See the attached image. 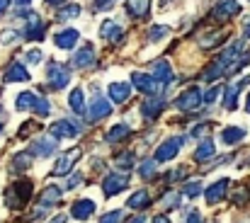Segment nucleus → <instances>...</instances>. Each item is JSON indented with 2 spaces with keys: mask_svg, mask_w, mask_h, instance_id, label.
Returning <instances> with one entry per match:
<instances>
[{
  "mask_svg": "<svg viewBox=\"0 0 250 223\" xmlns=\"http://www.w3.org/2000/svg\"><path fill=\"white\" fill-rule=\"evenodd\" d=\"M114 165H117L119 170L129 172V170L134 167V153H131V150H124V153H119V155L114 158Z\"/></svg>",
  "mask_w": 250,
  "mask_h": 223,
  "instance_id": "obj_32",
  "label": "nucleus"
},
{
  "mask_svg": "<svg viewBox=\"0 0 250 223\" xmlns=\"http://www.w3.org/2000/svg\"><path fill=\"white\" fill-rule=\"evenodd\" d=\"M49 223H68V216H66V214H56Z\"/></svg>",
  "mask_w": 250,
  "mask_h": 223,
  "instance_id": "obj_50",
  "label": "nucleus"
},
{
  "mask_svg": "<svg viewBox=\"0 0 250 223\" xmlns=\"http://www.w3.org/2000/svg\"><path fill=\"white\" fill-rule=\"evenodd\" d=\"M167 199H163V204L166 206H170V209H177L180 206V194H175V192H170V194H166Z\"/></svg>",
  "mask_w": 250,
  "mask_h": 223,
  "instance_id": "obj_46",
  "label": "nucleus"
},
{
  "mask_svg": "<svg viewBox=\"0 0 250 223\" xmlns=\"http://www.w3.org/2000/svg\"><path fill=\"white\" fill-rule=\"evenodd\" d=\"M167 32H170V29H167V27H161V24H158V27H151L148 39H151V41H158V39H163V37H166Z\"/></svg>",
  "mask_w": 250,
  "mask_h": 223,
  "instance_id": "obj_39",
  "label": "nucleus"
},
{
  "mask_svg": "<svg viewBox=\"0 0 250 223\" xmlns=\"http://www.w3.org/2000/svg\"><path fill=\"white\" fill-rule=\"evenodd\" d=\"M156 165H158V162L148 158V160H146V162H144V165L139 167V172H141V177H144V180H151V177L156 175Z\"/></svg>",
  "mask_w": 250,
  "mask_h": 223,
  "instance_id": "obj_37",
  "label": "nucleus"
},
{
  "mask_svg": "<svg viewBox=\"0 0 250 223\" xmlns=\"http://www.w3.org/2000/svg\"><path fill=\"white\" fill-rule=\"evenodd\" d=\"M32 0H15V5H20V7H27Z\"/></svg>",
  "mask_w": 250,
  "mask_h": 223,
  "instance_id": "obj_56",
  "label": "nucleus"
},
{
  "mask_svg": "<svg viewBox=\"0 0 250 223\" xmlns=\"http://www.w3.org/2000/svg\"><path fill=\"white\" fill-rule=\"evenodd\" d=\"M229 187H231V180H229V177H221V180H216L214 184H209V187L204 189V199H207V204L214 206V204L224 202V199L229 197Z\"/></svg>",
  "mask_w": 250,
  "mask_h": 223,
  "instance_id": "obj_4",
  "label": "nucleus"
},
{
  "mask_svg": "<svg viewBox=\"0 0 250 223\" xmlns=\"http://www.w3.org/2000/svg\"><path fill=\"white\" fill-rule=\"evenodd\" d=\"M238 12H241L238 0H219L216 7H214V15H216L219 20H224V17H233V15H238Z\"/></svg>",
  "mask_w": 250,
  "mask_h": 223,
  "instance_id": "obj_21",
  "label": "nucleus"
},
{
  "mask_svg": "<svg viewBox=\"0 0 250 223\" xmlns=\"http://www.w3.org/2000/svg\"><path fill=\"white\" fill-rule=\"evenodd\" d=\"M32 112H34L37 117H49V112H51V104H49V100H44V97L34 95V102H32Z\"/></svg>",
  "mask_w": 250,
  "mask_h": 223,
  "instance_id": "obj_31",
  "label": "nucleus"
},
{
  "mask_svg": "<svg viewBox=\"0 0 250 223\" xmlns=\"http://www.w3.org/2000/svg\"><path fill=\"white\" fill-rule=\"evenodd\" d=\"M95 63V49H92V44H85L81 51H76L73 54V59H71V66L76 68V71H83V68H90Z\"/></svg>",
  "mask_w": 250,
  "mask_h": 223,
  "instance_id": "obj_12",
  "label": "nucleus"
},
{
  "mask_svg": "<svg viewBox=\"0 0 250 223\" xmlns=\"http://www.w3.org/2000/svg\"><path fill=\"white\" fill-rule=\"evenodd\" d=\"M59 148V141L56 139H37L34 143H32V148L29 153L34 155V158H51L54 153Z\"/></svg>",
  "mask_w": 250,
  "mask_h": 223,
  "instance_id": "obj_13",
  "label": "nucleus"
},
{
  "mask_svg": "<svg viewBox=\"0 0 250 223\" xmlns=\"http://www.w3.org/2000/svg\"><path fill=\"white\" fill-rule=\"evenodd\" d=\"M61 194H63V189L61 187H56V184H49L42 194H39V204L46 209V206H54V204H59L61 202Z\"/></svg>",
  "mask_w": 250,
  "mask_h": 223,
  "instance_id": "obj_22",
  "label": "nucleus"
},
{
  "mask_svg": "<svg viewBox=\"0 0 250 223\" xmlns=\"http://www.w3.org/2000/svg\"><path fill=\"white\" fill-rule=\"evenodd\" d=\"M166 109V102L161 100V97H153V100H144V104H141V117L146 119V122H153L161 112Z\"/></svg>",
  "mask_w": 250,
  "mask_h": 223,
  "instance_id": "obj_19",
  "label": "nucleus"
},
{
  "mask_svg": "<svg viewBox=\"0 0 250 223\" xmlns=\"http://www.w3.org/2000/svg\"><path fill=\"white\" fill-rule=\"evenodd\" d=\"M148 204H151V194H148L146 189H139V192H134V194L126 199V206L134 209V211H141V209H146Z\"/></svg>",
  "mask_w": 250,
  "mask_h": 223,
  "instance_id": "obj_26",
  "label": "nucleus"
},
{
  "mask_svg": "<svg viewBox=\"0 0 250 223\" xmlns=\"http://www.w3.org/2000/svg\"><path fill=\"white\" fill-rule=\"evenodd\" d=\"M246 112H250V92H248V100H246Z\"/></svg>",
  "mask_w": 250,
  "mask_h": 223,
  "instance_id": "obj_57",
  "label": "nucleus"
},
{
  "mask_svg": "<svg viewBox=\"0 0 250 223\" xmlns=\"http://www.w3.org/2000/svg\"><path fill=\"white\" fill-rule=\"evenodd\" d=\"M37 129V122H27L22 129H20V134H17V139H27V134H32Z\"/></svg>",
  "mask_w": 250,
  "mask_h": 223,
  "instance_id": "obj_47",
  "label": "nucleus"
},
{
  "mask_svg": "<svg viewBox=\"0 0 250 223\" xmlns=\"http://www.w3.org/2000/svg\"><path fill=\"white\" fill-rule=\"evenodd\" d=\"M100 223H122V211L117 209V211H109V214H104Z\"/></svg>",
  "mask_w": 250,
  "mask_h": 223,
  "instance_id": "obj_40",
  "label": "nucleus"
},
{
  "mask_svg": "<svg viewBox=\"0 0 250 223\" xmlns=\"http://www.w3.org/2000/svg\"><path fill=\"white\" fill-rule=\"evenodd\" d=\"M148 10H151V0H129V2H126V12H129L131 17H136V20L146 17Z\"/></svg>",
  "mask_w": 250,
  "mask_h": 223,
  "instance_id": "obj_27",
  "label": "nucleus"
},
{
  "mask_svg": "<svg viewBox=\"0 0 250 223\" xmlns=\"http://www.w3.org/2000/svg\"><path fill=\"white\" fill-rule=\"evenodd\" d=\"M131 87L141 90L144 95H153V92L158 90V85H156V80L151 78V73H139V71L131 73Z\"/></svg>",
  "mask_w": 250,
  "mask_h": 223,
  "instance_id": "obj_14",
  "label": "nucleus"
},
{
  "mask_svg": "<svg viewBox=\"0 0 250 223\" xmlns=\"http://www.w3.org/2000/svg\"><path fill=\"white\" fill-rule=\"evenodd\" d=\"M71 82V71L61 63H49V87L56 92V90H63L66 85Z\"/></svg>",
  "mask_w": 250,
  "mask_h": 223,
  "instance_id": "obj_6",
  "label": "nucleus"
},
{
  "mask_svg": "<svg viewBox=\"0 0 250 223\" xmlns=\"http://www.w3.org/2000/svg\"><path fill=\"white\" fill-rule=\"evenodd\" d=\"M81 184H83V175H81V172H76V175H71V177H68L66 189H76V187H81Z\"/></svg>",
  "mask_w": 250,
  "mask_h": 223,
  "instance_id": "obj_44",
  "label": "nucleus"
},
{
  "mask_svg": "<svg viewBox=\"0 0 250 223\" xmlns=\"http://www.w3.org/2000/svg\"><path fill=\"white\" fill-rule=\"evenodd\" d=\"M131 136V126L129 124H114L109 131H107V141L109 143H122Z\"/></svg>",
  "mask_w": 250,
  "mask_h": 223,
  "instance_id": "obj_25",
  "label": "nucleus"
},
{
  "mask_svg": "<svg viewBox=\"0 0 250 223\" xmlns=\"http://www.w3.org/2000/svg\"><path fill=\"white\" fill-rule=\"evenodd\" d=\"M243 34H246V37L250 39V17L246 20V22H243Z\"/></svg>",
  "mask_w": 250,
  "mask_h": 223,
  "instance_id": "obj_53",
  "label": "nucleus"
},
{
  "mask_svg": "<svg viewBox=\"0 0 250 223\" xmlns=\"http://www.w3.org/2000/svg\"><path fill=\"white\" fill-rule=\"evenodd\" d=\"M126 187H129L126 172H107V177L102 180V192H104V197H114V194L124 192Z\"/></svg>",
  "mask_w": 250,
  "mask_h": 223,
  "instance_id": "obj_2",
  "label": "nucleus"
},
{
  "mask_svg": "<svg viewBox=\"0 0 250 223\" xmlns=\"http://www.w3.org/2000/svg\"><path fill=\"white\" fill-rule=\"evenodd\" d=\"M243 167H250V160H246V162H243Z\"/></svg>",
  "mask_w": 250,
  "mask_h": 223,
  "instance_id": "obj_58",
  "label": "nucleus"
},
{
  "mask_svg": "<svg viewBox=\"0 0 250 223\" xmlns=\"http://www.w3.org/2000/svg\"><path fill=\"white\" fill-rule=\"evenodd\" d=\"M109 114H112V102L104 100V97H95L92 104H90V112H87L90 122H100V119H104Z\"/></svg>",
  "mask_w": 250,
  "mask_h": 223,
  "instance_id": "obj_15",
  "label": "nucleus"
},
{
  "mask_svg": "<svg viewBox=\"0 0 250 223\" xmlns=\"http://www.w3.org/2000/svg\"><path fill=\"white\" fill-rule=\"evenodd\" d=\"M248 82H250V78H243V80L231 82V85L226 87V92H224V107H226L229 112L236 109V104H238V95H241V90H243Z\"/></svg>",
  "mask_w": 250,
  "mask_h": 223,
  "instance_id": "obj_11",
  "label": "nucleus"
},
{
  "mask_svg": "<svg viewBox=\"0 0 250 223\" xmlns=\"http://www.w3.org/2000/svg\"><path fill=\"white\" fill-rule=\"evenodd\" d=\"M95 202L92 199H78V202H73V206H71V216L73 219H78V221H87L92 214H95Z\"/></svg>",
  "mask_w": 250,
  "mask_h": 223,
  "instance_id": "obj_16",
  "label": "nucleus"
},
{
  "mask_svg": "<svg viewBox=\"0 0 250 223\" xmlns=\"http://www.w3.org/2000/svg\"><path fill=\"white\" fill-rule=\"evenodd\" d=\"M32 102H34V92H20L17 102H15V109L17 112H27V109H32Z\"/></svg>",
  "mask_w": 250,
  "mask_h": 223,
  "instance_id": "obj_35",
  "label": "nucleus"
},
{
  "mask_svg": "<svg viewBox=\"0 0 250 223\" xmlns=\"http://www.w3.org/2000/svg\"><path fill=\"white\" fill-rule=\"evenodd\" d=\"M216 155V148H214V141L209 139V141H202V146L194 150V162H199V165H204V162H209L211 158Z\"/></svg>",
  "mask_w": 250,
  "mask_h": 223,
  "instance_id": "obj_24",
  "label": "nucleus"
},
{
  "mask_svg": "<svg viewBox=\"0 0 250 223\" xmlns=\"http://www.w3.org/2000/svg\"><path fill=\"white\" fill-rule=\"evenodd\" d=\"M0 39H2L5 44H12V41H17V39H20V34H17V32H12V29H7V32H2V34H0Z\"/></svg>",
  "mask_w": 250,
  "mask_h": 223,
  "instance_id": "obj_48",
  "label": "nucleus"
},
{
  "mask_svg": "<svg viewBox=\"0 0 250 223\" xmlns=\"http://www.w3.org/2000/svg\"><path fill=\"white\" fill-rule=\"evenodd\" d=\"M243 139H246V131H243L241 126H229V129L221 131V141H224L226 146H236V143H241Z\"/></svg>",
  "mask_w": 250,
  "mask_h": 223,
  "instance_id": "obj_28",
  "label": "nucleus"
},
{
  "mask_svg": "<svg viewBox=\"0 0 250 223\" xmlns=\"http://www.w3.org/2000/svg\"><path fill=\"white\" fill-rule=\"evenodd\" d=\"M49 131H51V139L61 141V139H76L81 134V126L73 119H59L49 126Z\"/></svg>",
  "mask_w": 250,
  "mask_h": 223,
  "instance_id": "obj_3",
  "label": "nucleus"
},
{
  "mask_svg": "<svg viewBox=\"0 0 250 223\" xmlns=\"http://www.w3.org/2000/svg\"><path fill=\"white\" fill-rule=\"evenodd\" d=\"M24 59H27V63H34L37 66V63H42V51L39 49H32V51L24 54Z\"/></svg>",
  "mask_w": 250,
  "mask_h": 223,
  "instance_id": "obj_43",
  "label": "nucleus"
},
{
  "mask_svg": "<svg viewBox=\"0 0 250 223\" xmlns=\"http://www.w3.org/2000/svg\"><path fill=\"white\" fill-rule=\"evenodd\" d=\"M129 223H146V216H134Z\"/></svg>",
  "mask_w": 250,
  "mask_h": 223,
  "instance_id": "obj_55",
  "label": "nucleus"
},
{
  "mask_svg": "<svg viewBox=\"0 0 250 223\" xmlns=\"http://www.w3.org/2000/svg\"><path fill=\"white\" fill-rule=\"evenodd\" d=\"M2 78H5V82H27V80H29V73H27V68H24L22 63L15 61V63L7 66V71H5Z\"/></svg>",
  "mask_w": 250,
  "mask_h": 223,
  "instance_id": "obj_20",
  "label": "nucleus"
},
{
  "mask_svg": "<svg viewBox=\"0 0 250 223\" xmlns=\"http://www.w3.org/2000/svg\"><path fill=\"white\" fill-rule=\"evenodd\" d=\"M81 15V5L78 2H71V5H66L59 15H56V20L59 22H66V20H73V17H78Z\"/></svg>",
  "mask_w": 250,
  "mask_h": 223,
  "instance_id": "obj_33",
  "label": "nucleus"
},
{
  "mask_svg": "<svg viewBox=\"0 0 250 223\" xmlns=\"http://www.w3.org/2000/svg\"><path fill=\"white\" fill-rule=\"evenodd\" d=\"M219 92H221L219 87L207 90V95H202V102H204V104H214V102H216V97H219Z\"/></svg>",
  "mask_w": 250,
  "mask_h": 223,
  "instance_id": "obj_41",
  "label": "nucleus"
},
{
  "mask_svg": "<svg viewBox=\"0 0 250 223\" xmlns=\"http://www.w3.org/2000/svg\"><path fill=\"white\" fill-rule=\"evenodd\" d=\"M81 155H83L81 148H73V150H68V153H63V155L59 158V162L54 165V175H68V172L73 170V165L81 160Z\"/></svg>",
  "mask_w": 250,
  "mask_h": 223,
  "instance_id": "obj_10",
  "label": "nucleus"
},
{
  "mask_svg": "<svg viewBox=\"0 0 250 223\" xmlns=\"http://www.w3.org/2000/svg\"><path fill=\"white\" fill-rule=\"evenodd\" d=\"M248 2H250V0H248Z\"/></svg>",
  "mask_w": 250,
  "mask_h": 223,
  "instance_id": "obj_60",
  "label": "nucleus"
},
{
  "mask_svg": "<svg viewBox=\"0 0 250 223\" xmlns=\"http://www.w3.org/2000/svg\"><path fill=\"white\" fill-rule=\"evenodd\" d=\"M78 39H81V34H78L76 29H63V32L54 34V44H56L59 49H63V51H71V49L78 44Z\"/></svg>",
  "mask_w": 250,
  "mask_h": 223,
  "instance_id": "obj_18",
  "label": "nucleus"
},
{
  "mask_svg": "<svg viewBox=\"0 0 250 223\" xmlns=\"http://www.w3.org/2000/svg\"><path fill=\"white\" fill-rule=\"evenodd\" d=\"M100 37L107 39V41H119L122 39V27L114 20H104L102 27H100Z\"/></svg>",
  "mask_w": 250,
  "mask_h": 223,
  "instance_id": "obj_23",
  "label": "nucleus"
},
{
  "mask_svg": "<svg viewBox=\"0 0 250 223\" xmlns=\"http://www.w3.org/2000/svg\"><path fill=\"white\" fill-rule=\"evenodd\" d=\"M107 95H109V100L114 104H124L129 100V95H131V82H126V80H112L107 85Z\"/></svg>",
  "mask_w": 250,
  "mask_h": 223,
  "instance_id": "obj_9",
  "label": "nucleus"
},
{
  "mask_svg": "<svg viewBox=\"0 0 250 223\" xmlns=\"http://www.w3.org/2000/svg\"><path fill=\"white\" fill-rule=\"evenodd\" d=\"M226 37V32L224 29H219V32H209V34H204L202 39H199V44L204 46V49H211V46H216L219 44V39H224Z\"/></svg>",
  "mask_w": 250,
  "mask_h": 223,
  "instance_id": "obj_34",
  "label": "nucleus"
},
{
  "mask_svg": "<svg viewBox=\"0 0 250 223\" xmlns=\"http://www.w3.org/2000/svg\"><path fill=\"white\" fill-rule=\"evenodd\" d=\"M199 192H202V184H199V180H192V182H187V184L182 187V197H189V199H194Z\"/></svg>",
  "mask_w": 250,
  "mask_h": 223,
  "instance_id": "obj_36",
  "label": "nucleus"
},
{
  "mask_svg": "<svg viewBox=\"0 0 250 223\" xmlns=\"http://www.w3.org/2000/svg\"><path fill=\"white\" fill-rule=\"evenodd\" d=\"M32 162H34V155H32L29 150H22V153H17V155L12 158V167H15V170H27Z\"/></svg>",
  "mask_w": 250,
  "mask_h": 223,
  "instance_id": "obj_30",
  "label": "nucleus"
},
{
  "mask_svg": "<svg viewBox=\"0 0 250 223\" xmlns=\"http://www.w3.org/2000/svg\"><path fill=\"white\" fill-rule=\"evenodd\" d=\"M0 131H2V124H0Z\"/></svg>",
  "mask_w": 250,
  "mask_h": 223,
  "instance_id": "obj_59",
  "label": "nucleus"
},
{
  "mask_svg": "<svg viewBox=\"0 0 250 223\" xmlns=\"http://www.w3.org/2000/svg\"><path fill=\"white\" fill-rule=\"evenodd\" d=\"M44 29H46V24L39 20V15L34 12H29V22H27V29H24V37L29 39V41H42V37H44Z\"/></svg>",
  "mask_w": 250,
  "mask_h": 223,
  "instance_id": "obj_17",
  "label": "nucleus"
},
{
  "mask_svg": "<svg viewBox=\"0 0 250 223\" xmlns=\"http://www.w3.org/2000/svg\"><path fill=\"white\" fill-rule=\"evenodd\" d=\"M187 223H204V221H202V216H199V211H192V214L187 216Z\"/></svg>",
  "mask_w": 250,
  "mask_h": 223,
  "instance_id": "obj_49",
  "label": "nucleus"
},
{
  "mask_svg": "<svg viewBox=\"0 0 250 223\" xmlns=\"http://www.w3.org/2000/svg\"><path fill=\"white\" fill-rule=\"evenodd\" d=\"M63 2H66V0H46V5H49V7H61Z\"/></svg>",
  "mask_w": 250,
  "mask_h": 223,
  "instance_id": "obj_52",
  "label": "nucleus"
},
{
  "mask_svg": "<svg viewBox=\"0 0 250 223\" xmlns=\"http://www.w3.org/2000/svg\"><path fill=\"white\" fill-rule=\"evenodd\" d=\"M182 175H185V167H175V170H170V172L166 175V180L167 182H180Z\"/></svg>",
  "mask_w": 250,
  "mask_h": 223,
  "instance_id": "obj_45",
  "label": "nucleus"
},
{
  "mask_svg": "<svg viewBox=\"0 0 250 223\" xmlns=\"http://www.w3.org/2000/svg\"><path fill=\"white\" fill-rule=\"evenodd\" d=\"M32 197V182L29 180H15L7 189H5V204L7 209L20 211Z\"/></svg>",
  "mask_w": 250,
  "mask_h": 223,
  "instance_id": "obj_1",
  "label": "nucleus"
},
{
  "mask_svg": "<svg viewBox=\"0 0 250 223\" xmlns=\"http://www.w3.org/2000/svg\"><path fill=\"white\" fill-rule=\"evenodd\" d=\"M68 107L76 112V114H83L85 112V97H83V90L76 87L71 95H68Z\"/></svg>",
  "mask_w": 250,
  "mask_h": 223,
  "instance_id": "obj_29",
  "label": "nucleus"
},
{
  "mask_svg": "<svg viewBox=\"0 0 250 223\" xmlns=\"http://www.w3.org/2000/svg\"><path fill=\"white\" fill-rule=\"evenodd\" d=\"M209 131H211V124H199L189 131V136L192 139H204V136H209Z\"/></svg>",
  "mask_w": 250,
  "mask_h": 223,
  "instance_id": "obj_38",
  "label": "nucleus"
},
{
  "mask_svg": "<svg viewBox=\"0 0 250 223\" xmlns=\"http://www.w3.org/2000/svg\"><path fill=\"white\" fill-rule=\"evenodd\" d=\"M112 0H95L92 2V12H104V10H112Z\"/></svg>",
  "mask_w": 250,
  "mask_h": 223,
  "instance_id": "obj_42",
  "label": "nucleus"
},
{
  "mask_svg": "<svg viewBox=\"0 0 250 223\" xmlns=\"http://www.w3.org/2000/svg\"><path fill=\"white\" fill-rule=\"evenodd\" d=\"M151 223H172V221L167 219L166 214H158V216H153V221H151Z\"/></svg>",
  "mask_w": 250,
  "mask_h": 223,
  "instance_id": "obj_51",
  "label": "nucleus"
},
{
  "mask_svg": "<svg viewBox=\"0 0 250 223\" xmlns=\"http://www.w3.org/2000/svg\"><path fill=\"white\" fill-rule=\"evenodd\" d=\"M7 7H10V0H0V15H2Z\"/></svg>",
  "mask_w": 250,
  "mask_h": 223,
  "instance_id": "obj_54",
  "label": "nucleus"
},
{
  "mask_svg": "<svg viewBox=\"0 0 250 223\" xmlns=\"http://www.w3.org/2000/svg\"><path fill=\"white\" fill-rule=\"evenodd\" d=\"M151 78L156 80L158 87H170L175 82V75H172V68L167 61H156L153 68H151Z\"/></svg>",
  "mask_w": 250,
  "mask_h": 223,
  "instance_id": "obj_8",
  "label": "nucleus"
},
{
  "mask_svg": "<svg viewBox=\"0 0 250 223\" xmlns=\"http://www.w3.org/2000/svg\"><path fill=\"white\" fill-rule=\"evenodd\" d=\"M199 104H202V92H199V87H187V90L175 100V107L182 109V112H194Z\"/></svg>",
  "mask_w": 250,
  "mask_h": 223,
  "instance_id": "obj_7",
  "label": "nucleus"
},
{
  "mask_svg": "<svg viewBox=\"0 0 250 223\" xmlns=\"http://www.w3.org/2000/svg\"><path fill=\"white\" fill-rule=\"evenodd\" d=\"M185 143V136H175V139H167V141H163L161 146H158V150L153 153V160L156 162H167V160H172L177 153H180V146Z\"/></svg>",
  "mask_w": 250,
  "mask_h": 223,
  "instance_id": "obj_5",
  "label": "nucleus"
}]
</instances>
